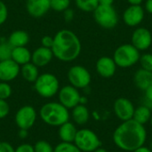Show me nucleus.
Masks as SVG:
<instances>
[{
  "mask_svg": "<svg viewBox=\"0 0 152 152\" xmlns=\"http://www.w3.org/2000/svg\"><path fill=\"white\" fill-rule=\"evenodd\" d=\"M115 145L124 151L133 152L144 146L147 139V131L143 125L134 119L122 122L112 135Z\"/></svg>",
  "mask_w": 152,
  "mask_h": 152,
  "instance_id": "nucleus-1",
  "label": "nucleus"
},
{
  "mask_svg": "<svg viewBox=\"0 0 152 152\" xmlns=\"http://www.w3.org/2000/svg\"><path fill=\"white\" fill-rule=\"evenodd\" d=\"M53 56L61 61L70 62L81 53L82 45L78 37L69 29H61L53 36Z\"/></svg>",
  "mask_w": 152,
  "mask_h": 152,
  "instance_id": "nucleus-2",
  "label": "nucleus"
},
{
  "mask_svg": "<svg viewBox=\"0 0 152 152\" xmlns=\"http://www.w3.org/2000/svg\"><path fill=\"white\" fill-rule=\"evenodd\" d=\"M39 117L48 126H60L69 120L70 115L69 110L59 102H51L40 108Z\"/></svg>",
  "mask_w": 152,
  "mask_h": 152,
  "instance_id": "nucleus-3",
  "label": "nucleus"
},
{
  "mask_svg": "<svg viewBox=\"0 0 152 152\" xmlns=\"http://www.w3.org/2000/svg\"><path fill=\"white\" fill-rule=\"evenodd\" d=\"M141 57L140 51L132 44H125L119 45L114 52L113 60L119 68L126 69L134 66L139 62Z\"/></svg>",
  "mask_w": 152,
  "mask_h": 152,
  "instance_id": "nucleus-4",
  "label": "nucleus"
},
{
  "mask_svg": "<svg viewBox=\"0 0 152 152\" xmlns=\"http://www.w3.org/2000/svg\"><path fill=\"white\" fill-rule=\"evenodd\" d=\"M34 88L38 95L49 99L55 96L60 90V82L52 73H43L38 76L34 83Z\"/></svg>",
  "mask_w": 152,
  "mask_h": 152,
  "instance_id": "nucleus-5",
  "label": "nucleus"
},
{
  "mask_svg": "<svg viewBox=\"0 0 152 152\" xmlns=\"http://www.w3.org/2000/svg\"><path fill=\"white\" fill-rule=\"evenodd\" d=\"M74 143L82 152H94L102 146L99 136L89 128L77 130Z\"/></svg>",
  "mask_w": 152,
  "mask_h": 152,
  "instance_id": "nucleus-6",
  "label": "nucleus"
},
{
  "mask_svg": "<svg viewBox=\"0 0 152 152\" xmlns=\"http://www.w3.org/2000/svg\"><path fill=\"white\" fill-rule=\"evenodd\" d=\"M96 23L105 29H112L118 23V15L113 5H102L93 12Z\"/></svg>",
  "mask_w": 152,
  "mask_h": 152,
  "instance_id": "nucleus-7",
  "label": "nucleus"
},
{
  "mask_svg": "<svg viewBox=\"0 0 152 152\" xmlns=\"http://www.w3.org/2000/svg\"><path fill=\"white\" fill-rule=\"evenodd\" d=\"M67 77L69 84L77 89L86 88L92 80L89 70L81 65H74L70 67Z\"/></svg>",
  "mask_w": 152,
  "mask_h": 152,
  "instance_id": "nucleus-8",
  "label": "nucleus"
},
{
  "mask_svg": "<svg viewBox=\"0 0 152 152\" xmlns=\"http://www.w3.org/2000/svg\"><path fill=\"white\" fill-rule=\"evenodd\" d=\"M37 117V114L34 107L24 105L17 110L14 119L19 129L29 130L35 125Z\"/></svg>",
  "mask_w": 152,
  "mask_h": 152,
  "instance_id": "nucleus-9",
  "label": "nucleus"
},
{
  "mask_svg": "<svg viewBox=\"0 0 152 152\" xmlns=\"http://www.w3.org/2000/svg\"><path fill=\"white\" fill-rule=\"evenodd\" d=\"M59 102L66 107L68 110H72L80 103L81 94L77 88L71 85H67L60 88L58 92Z\"/></svg>",
  "mask_w": 152,
  "mask_h": 152,
  "instance_id": "nucleus-10",
  "label": "nucleus"
},
{
  "mask_svg": "<svg viewBox=\"0 0 152 152\" xmlns=\"http://www.w3.org/2000/svg\"><path fill=\"white\" fill-rule=\"evenodd\" d=\"M134 109L135 108L133 102L127 98L120 97L114 102V105H113L114 113L116 117L122 122L133 119Z\"/></svg>",
  "mask_w": 152,
  "mask_h": 152,
  "instance_id": "nucleus-11",
  "label": "nucleus"
},
{
  "mask_svg": "<svg viewBox=\"0 0 152 152\" xmlns=\"http://www.w3.org/2000/svg\"><path fill=\"white\" fill-rule=\"evenodd\" d=\"M132 45L140 52L145 51L152 44L151 32L146 28H138L132 34Z\"/></svg>",
  "mask_w": 152,
  "mask_h": 152,
  "instance_id": "nucleus-12",
  "label": "nucleus"
},
{
  "mask_svg": "<svg viewBox=\"0 0 152 152\" xmlns=\"http://www.w3.org/2000/svg\"><path fill=\"white\" fill-rule=\"evenodd\" d=\"M20 73V66L12 59L0 61V81L11 82Z\"/></svg>",
  "mask_w": 152,
  "mask_h": 152,
  "instance_id": "nucleus-13",
  "label": "nucleus"
},
{
  "mask_svg": "<svg viewBox=\"0 0 152 152\" xmlns=\"http://www.w3.org/2000/svg\"><path fill=\"white\" fill-rule=\"evenodd\" d=\"M145 16V10L141 5H129L123 13V20L129 27L140 25Z\"/></svg>",
  "mask_w": 152,
  "mask_h": 152,
  "instance_id": "nucleus-14",
  "label": "nucleus"
},
{
  "mask_svg": "<svg viewBox=\"0 0 152 152\" xmlns=\"http://www.w3.org/2000/svg\"><path fill=\"white\" fill-rule=\"evenodd\" d=\"M26 10L33 18L45 16L51 9L50 0H26Z\"/></svg>",
  "mask_w": 152,
  "mask_h": 152,
  "instance_id": "nucleus-15",
  "label": "nucleus"
},
{
  "mask_svg": "<svg viewBox=\"0 0 152 152\" xmlns=\"http://www.w3.org/2000/svg\"><path fill=\"white\" fill-rule=\"evenodd\" d=\"M117 67L118 66L116 65L113 58L109 56H102L99 58L95 64L97 73L104 78L112 77L116 73Z\"/></svg>",
  "mask_w": 152,
  "mask_h": 152,
  "instance_id": "nucleus-16",
  "label": "nucleus"
},
{
  "mask_svg": "<svg viewBox=\"0 0 152 152\" xmlns=\"http://www.w3.org/2000/svg\"><path fill=\"white\" fill-rule=\"evenodd\" d=\"M54 58L53 51L51 48L39 46L31 53V62L35 64L37 67H45L53 61Z\"/></svg>",
  "mask_w": 152,
  "mask_h": 152,
  "instance_id": "nucleus-17",
  "label": "nucleus"
},
{
  "mask_svg": "<svg viewBox=\"0 0 152 152\" xmlns=\"http://www.w3.org/2000/svg\"><path fill=\"white\" fill-rule=\"evenodd\" d=\"M134 82L137 88L145 91L149 86H152V71L143 69H138L134 76Z\"/></svg>",
  "mask_w": 152,
  "mask_h": 152,
  "instance_id": "nucleus-18",
  "label": "nucleus"
},
{
  "mask_svg": "<svg viewBox=\"0 0 152 152\" xmlns=\"http://www.w3.org/2000/svg\"><path fill=\"white\" fill-rule=\"evenodd\" d=\"M77 133V129L76 126L69 121H68L59 126L58 134H59V137L61 142H74Z\"/></svg>",
  "mask_w": 152,
  "mask_h": 152,
  "instance_id": "nucleus-19",
  "label": "nucleus"
},
{
  "mask_svg": "<svg viewBox=\"0 0 152 152\" xmlns=\"http://www.w3.org/2000/svg\"><path fill=\"white\" fill-rule=\"evenodd\" d=\"M28 42H29L28 33L21 29H17L12 31L8 37V43L12 48L26 46L28 44Z\"/></svg>",
  "mask_w": 152,
  "mask_h": 152,
  "instance_id": "nucleus-20",
  "label": "nucleus"
},
{
  "mask_svg": "<svg viewBox=\"0 0 152 152\" xmlns=\"http://www.w3.org/2000/svg\"><path fill=\"white\" fill-rule=\"evenodd\" d=\"M71 117L73 121L79 126L86 125L90 118V113L87 107L84 104H78L72 109Z\"/></svg>",
  "mask_w": 152,
  "mask_h": 152,
  "instance_id": "nucleus-21",
  "label": "nucleus"
},
{
  "mask_svg": "<svg viewBox=\"0 0 152 152\" xmlns=\"http://www.w3.org/2000/svg\"><path fill=\"white\" fill-rule=\"evenodd\" d=\"M11 59L20 66L31 61V53L26 46L14 47L12 50Z\"/></svg>",
  "mask_w": 152,
  "mask_h": 152,
  "instance_id": "nucleus-22",
  "label": "nucleus"
},
{
  "mask_svg": "<svg viewBox=\"0 0 152 152\" xmlns=\"http://www.w3.org/2000/svg\"><path fill=\"white\" fill-rule=\"evenodd\" d=\"M20 74L23 79L29 83H35L39 76L38 67L33 64L31 61L20 66Z\"/></svg>",
  "mask_w": 152,
  "mask_h": 152,
  "instance_id": "nucleus-23",
  "label": "nucleus"
},
{
  "mask_svg": "<svg viewBox=\"0 0 152 152\" xmlns=\"http://www.w3.org/2000/svg\"><path fill=\"white\" fill-rule=\"evenodd\" d=\"M151 115V110L143 104V105H141L134 109L133 119L135 120L136 122H138L139 124L144 126L146 123L150 122Z\"/></svg>",
  "mask_w": 152,
  "mask_h": 152,
  "instance_id": "nucleus-24",
  "label": "nucleus"
},
{
  "mask_svg": "<svg viewBox=\"0 0 152 152\" xmlns=\"http://www.w3.org/2000/svg\"><path fill=\"white\" fill-rule=\"evenodd\" d=\"M76 6L86 12H94L99 5L98 0H75Z\"/></svg>",
  "mask_w": 152,
  "mask_h": 152,
  "instance_id": "nucleus-25",
  "label": "nucleus"
},
{
  "mask_svg": "<svg viewBox=\"0 0 152 152\" xmlns=\"http://www.w3.org/2000/svg\"><path fill=\"white\" fill-rule=\"evenodd\" d=\"M53 152H82L74 142H60L54 147Z\"/></svg>",
  "mask_w": 152,
  "mask_h": 152,
  "instance_id": "nucleus-26",
  "label": "nucleus"
},
{
  "mask_svg": "<svg viewBox=\"0 0 152 152\" xmlns=\"http://www.w3.org/2000/svg\"><path fill=\"white\" fill-rule=\"evenodd\" d=\"M51 9L55 12H64L70 6V0H50Z\"/></svg>",
  "mask_w": 152,
  "mask_h": 152,
  "instance_id": "nucleus-27",
  "label": "nucleus"
},
{
  "mask_svg": "<svg viewBox=\"0 0 152 152\" xmlns=\"http://www.w3.org/2000/svg\"><path fill=\"white\" fill-rule=\"evenodd\" d=\"M33 146L35 152H53V149H54L53 148L51 143L44 140L37 141Z\"/></svg>",
  "mask_w": 152,
  "mask_h": 152,
  "instance_id": "nucleus-28",
  "label": "nucleus"
},
{
  "mask_svg": "<svg viewBox=\"0 0 152 152\" xmlns=\"http://www.w3.org/2000/svg\"><path fill=\"white\" fill-rule=\"evenodd\" d=\"M12 47L9 45L8 42L0 44V61H4L7 59H11Z\"/></svg>",
  "mask_w": 152,
  "mask_h": 152,
  "instance_id": "nucleus-29",
  "label": "nucleus"
},
{
  "mask_svg": "<svg viewBox=\"0 0 152 152\" xmlns=\"http://www.w3.org/2000/svg\"><path fill=\"white\" fill-rule=\"evenodd\" d=\"M139 62L142 69L152 71V53H144L141 55Z\"/></svg>",
  "mask_w": 152,
  "mask_h": 152,
  "instance_id": "nucleus-30",
  "label": "nucleus"
},
{
  "mask_svg": "<svg viewBox=\"0 0 152 152\" xmlns=\"http://www.w3.org/2000/svg\"><path fill=\"white\" fill-rule=\"evenodd\" d=\"M12 90L9 83L0 81V99L7 100L12 95Z\"/></svg>",
  "mask_w": 152,
  "mask_h": 152,
  "instance_id": "nucleus-31",
  "label": "nucleus"
},
{
  "mask_svg": "<svg viewBox=\"0 0 152 152\" xmlns=\"http://www.w3.org/2000/svg\"><path fill=\"white\" fill-rule=\"evenodd\" d=\"M10 113V106L6 100L0 99V119L6 118Z\"/></svg>",
  "mask_w": 152,
  "mask_h": 152,
  "instance_id": "nucleus-32",
  "label": "nucleus"
},
{
  "mask_svg": "<svg viewBox=\"0 0 152 152\" xmlns=\"http://www.w3.org/2000/svg\"><path fill=\"white\" fill-rule=\"evenodd\" d=\"M8 18V9L6 4L0 0V26L3 25Z\"/></svg>",
  "mask_w": 152,
  "mask_h": 152,
  "instance_id": "nucleus-33",
  "label": "nucleus"
},
{
  "mask_svg": "<svg viewBox=\"0 0 152 152\" xmlns=\"http://www.w3.org/2000/svg\"><path fill=\"white\" fill-rule=\"evenodd\" d=\"M53 44V37H51L49 35H45L41 38V45L47 48H52Z\"/></svg>",
  "mask_w": 152,
  "mask_h": 152,
  "instance_id": "nucleus-34",
  "label": "nucleus"
},
{
  "mask_svg": "<svg viewBox=\"0 0 152 152\" xmlns=\"http://www.w3.org/2000/svg\"><path fill=\"white\" fill-rule=\"evenodd\" d=\"M15 152H35V151L33 145L29 143H22L15 149Z\"/></svg>",
  "mask_w": 152,
  "mask_h": 152,
  "instance_id": "nucleus-35",
  "label": "nucleus"
},
{
  "mask_svg": "<svg viewBox=\"0 0 152 152\" xmlns=\"http://www.w3.org/2000/svg\"><path fill=\"white\" fill-rule=\"evenodd\" d=\"M0 152H15V149L7 142H0Z\"/></svg>",
  "mask_w": 152,
  "mask_h": 152,
  "instance_id": "nucleus-36",
  "label": "nucleus"
},
{
  "mask_svg": "<svg viewBox=\"0 0 152 152\" xmlns=\"http://www.w3.org/2000/svg\"><path fill=\"white\" fill-rule=\"evenodd\" d=\"M63 12H64L63 17H64V19H65V20L67 22H69V21H71L73 20V18H74V12H73V10L69 8L66 11H64Z\"/></svg>",
  "mask_w": 152,
  "mask_h": 152,
  "instance_id": "nucleus-37",
  "label": "nucleus"
},
{
  "mask_svg": "<svg viewBox=\"0 0 152 152\" xmlns=\"http://www.w3.org/2000/svg\"><path fill=\"white\" fill-rule=\"evenodd\" d=\"M144 92H145V100L147 102H152V86H149Z\"/></svg>",
  "mask_w": 152,
  "mask_h": 152,
  "instance_id": "nucleus-38",
  "label": "nucleus"
},
{
  "mask_svg": "<svg viewBox=\"0 0 152 152\" xmlns=\"http://www.w3.org/2000/svg\"><path fill=\"white\" fill-rule=\"evenodd\" d=\"M144 10H145L147 12L152 14V0H147V1H146Z\"/></svg>",
  "mask_w": 152,
  "mask_h": 152,
  "instance_id": "nucleus-39",
  "label": "nucleus"
},
{
  "mask_svg": "<svg viewBox=\"0 0 152 152\" xmlns=\"http://www.w3.org/2000/svg\"><path fill=\"white\" fill-rule=\"evenodd\" d=\"M28 130L20 129V130H19V133H18L19 137H20V138H21V139H25V138H27V137H28Z\"/></svg>",
  "mask_w": 152,
  "mask_h": 152,
  "instance_id": "nucleus-40",
  "label": "nucleus"
},
{
  "mask_svg": "<svg viewBox=\"0 0 152 152\" xmlns=\"http://www.w3.org/2000/svg\"><path fill=\"white\" fill-rule=\"evenodd\" d=\"M98 2L102 5H113L114 0H98Z\"/></svg>",
  "mask_w": 152,
  "mask_h": 152,
  "instance_id": "nucleus-41",
  "label": "nucleus"
},
{
  "mask_svg": "<svg viewBox=\"0 0 152 152\" xmlns=\"http://www.w3.org/2000/svg\"><path fill=\"white\" fill-rule=\"evenodd\" d=\"M133 152H152V151L150 148H148V147H146V146H142V147H141V148H139V149L134 151Z\"/></svg>",
  "mask_w": 152,
  "mask_h": 152,
  "instance_id": "nucleus-42",
  "label": "nucleus"
},
{
  "mask_svg": "<svg viewBox=\"0 0 152 152\" xmlns=\"http://www.w3.org/2000/svg\"><path fill=\"white\" fill-rule=\"evenodd\" d=\"M143 0H127L130 5H141Z\"/></svg>",
  "mask_w": 152,
  "mask_h": 152,
  "instance_id": "nucleus-43",
  "label": "nucleus"
},
{
  "mask_svg": "<svg viewBox=\"0 0 152 152\" xmlns=\"http://www.w3.org/2000/svg\"><path fill=\"white\" fill-rule=\"evenodd\" d=\"M94 152H109L106 149H104V148H102V147H100V148H98L97 150H95Z\"/></svg>",
  "mask_w": 152,
  "mask_h": 152,
  "instance_id": "nucleus-44",
  "label": "nucleus"
},
{
  "mask_svg": "<svg viewBox=\"0 0 152 152\" xmlns=\"http://www.w3.org/2000/svg\"><path fill=\"white\" fill-rule=\"evenodd\" d=\"M150 149L152 151V141H151V144H150Z\"/></svg>",
  "mask_w": 152,
  "mask_h": 152,
  "instance_id": "nucleus-45",
  "label": "nucleus"
},
{
  "mask_svg": "<svg viewBox=\"0 0 152 152\" xmlns=\"http://www.w3.org/2000/svg\"><path fill=\"white\" fill-rule=\"evenodd\" d=\"M150 122H151V126H152V115H151V120H150Z\"/></svg>",
  "mask_w": 152,
  "mask_h": 152,
  "instance_id": "nucleus-46",
  "label": "nucleus"
}]
</instances>
